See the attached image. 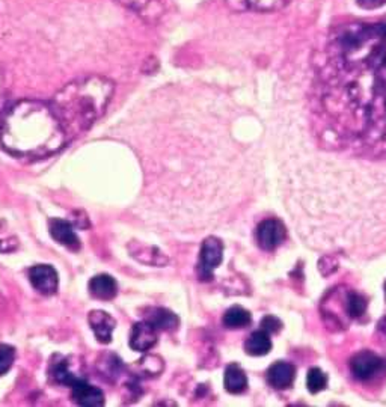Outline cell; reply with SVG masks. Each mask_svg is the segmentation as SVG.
Listing matches in <instances>:
<instances>
[{
	"label": "cell",
	"mask_w": 386,
	"mask_h": 407,
	"mask_svg": "<svg viewBox=\"0 0 386 407\" xmlns=\"http://www.w3.org/2000/svg\"><path fill=\"white\" fill-rule=\"evenodd\" d=\"M224 245L216 237H208L204 240L198 261V277L203 281H210L213 278L215 269L222 262Z\"/></svg>",
	"instance_id": "3957f363"
},
{
	"label": "cell",
	"mask_w": 386,
	"mask_h": 407,
	"mask_svg": "<svg viewBox=\"0 0 386 407\" xmlns=\"http://www.w3.org/2000/svg\"><path fill=\"white\" fill-rule=\"evenodd\" d=\"M239 8L253 9L257 13H273L289 5L291 0H237Z\"/></svg>",
	"instance_id": "9a60e30c"
},
{
	"label": "cell",
	"mask_w": 386,
	"mask_h": 407,
	"mask_svg": "<svg viewBox=\"0 0 386 407\" xmlns=\"http://www.w3.org/2000/svg\"><path fill=\"white\" fill-rule=\"evenodd\" d=\"M224 324L229 329H241L251 324V314L241 306H233L224 315Z\"/></svg>",
	"instance_id": "ac0fdd59"
},
{
	"label": "cell",
	"mask_w": 386,
	"mask_h": 407,
	"mask_svg": "<svg viewBox=\"0 0 386 407\" xmlns=\"http://www.w3.org/2000/svg\"><path fill=\"white\" fill-rule=\"evenodd\" d=\"M383 368V360L371 353V351H361V353L355 355L350 360V370L358 380L367 382L378 376V374Z\"/></svg>",
	"instance_id": "277c9868"
},
{
	"label": "cell",
	"mask_w": 386,
	"mask_h": 407,
	"mask_svg": "<svg viewBox=\"0 0 386 407\" xmlns=\"http://www.w3.org/2000/svg\"><path fill=\"white\" fill-rule=\"evenodd\" d=\"M367 310V300L358 293H349L346 297V312L350 318L361 317Z\"/></svg>",
	"instance_id": "d6986e66"
},
{
	"label": "cell",
	"mask_w": 386,
	"mask_h": 407,
	"mask_svg": "<svg viewBox=\"0 0 386 407\" xmlns=\"http://www.w3.org/2000/svg\"><path fill=\"white\" fill-rule=\"evenodd\" d=\"M29 281L38 293L44 296H52L56 293L59 285L58 272L47 264H40L29 270Z\"/></svg>",
	"instance_id": "8992f818"
},
{
	"label": "cell",
	"mask_w": 386,
	"mask_h": 407,
	"mask_svg": "<svg viewBox=\"0 0 386 407\" xmlns=\"http://www.w3.org/2000/svg\"><path fill=\"white\" fill-rule=\"evenodd\" d=\"M121 4L126 5V6H130V8H135L136 11H140L143 6L147 5L148 0H119Z\"/></svg>",
	"instance_id": "d4e9b609"
},
{
	"label": "cell",
	"mask_w": 386,
	"mask_h": 407,
	"mask_svg": "<svg viewBox=\"0 0 386 407\" xmlns=\"http://www.w3.org/2000/svg\"><path fill=\"white\" fill-rule=\"evenodd\" d=\"M50 376L56 383L65 384V387H70V388L77 380L82 379V377H77L74 372L70 371L67 362H65L64 359H59L58 362H53L52 367H50Z\"/></svg>",
	"instance_id": "2e32d148"
},
{
	"label": "cell",
	"mask_w": 386,
	"mask_h": 407,
	"mask_svg": "<svg viewBox=\"0 0 386 407\" xmlns=\"http://www.w3.org/2000/svg\"><path fill=\"white\" fill-rule=\"evenodd\" d=\"M88 290H90L91 296L95 299L100 300H110L114 299L118 293V284L115 278L110 277V274H97L94 277L90 284H88Z\"/></svg>",
	"instance_id": "7c38bea8"
},
{
	"label": "cell",
	"mask_w": 386,
	"mask_h": 407,
	"mask_svg": "<svg viewBox=\"0 0 386 407\" xmlns=\"http://www.w3.org/2000/svg\"><path fill=\"white\" fill-rule=\"evenodd\" d=\"M245 350H246V353L251 356L267 355L269 351L272 350V341H270L269 332L264 331V329L253 332L245 343Z\"/></svg>",
	"instance_id": "5bb4252c"
},
{
	"label": "cell",
	"mask_w": 386,
	"mask_h": 407,
	"mask_svg": "<svg viewBox=\"0 0 386 407\" xmlns=\"http://www.w3.org/2000/svg\"><path fill=\"white\" fill-rule=\"evenodd\" d=\"M287 231L278 219H266L257 228V241L264 250H275L285 240Z\"/></svg>",
	"instance_id": "5b68a950"
},
{
	"label": "cell",
	"mask_w": 386,
	"mask_h": 407,
	"mask_svg": "<svg viewBox=\"0 0 386 407\" xmlns=\"http://www.w3.org/2000/svg\"><path fill=\"white\" fill-rule=\"evenodd\" d=\"M327 384V376L320 368H311L306 376V387L311 394L323 391Z\"/></svg>",
	"instance_id": "ffe728a7"
},
{
	"label": "cell",
	"mask_w": 386,
	"mask_h": 407,
	"mask_svg": "<svg viewBox=\"0 0 386 407\" xmlns=\"http://www.w3.org/2000/svg\"><path fill=\"white\" fill-rule=\"evenodd\" d=\"M114 90L112 80L102 75H90L65 85L54 95L50 104L68 140L85 133L104 115Z\"/></svg>",
	"instance_id": "7a4b0ae2"
},
{
	"label": "cell",
	"mask_w": 386,
	"mask_h": 407,
	"mask_svg": "<svg viewBox=\"0 0 386 407\" xmlns=\"http://www.w3.org/2000/svg\"><path fill=\"white\" fill-rule=\"evenodd\" d=\"M261 326H263V329H264V331H266V332L273 334V332H278L279 329H281V322L278 320L277 317L267 315V317H264V318H263Z\"/></svg>",
	"instance_id": "7402d4cb"
},
{
	"label": "cell",
	"mask_w": 386,
	"mask_h": 407,
	"mask_svg": "<svg viewBox=\"0 0 386 407\" xmlns=\"http://www.w3.org/2000/svg\"><path fill=\"white\" fill-rule=\"evenodd\" d=\"M383 322H385V323L382 324V329H383V331H385V334H386V318H385V320H383Z\"/></svg>",
	"instance_id": "4316f807"
},
{
	"label": "cell",
	"mask_w": 386,
	"mask_h": 407,
	"mask_svg": "<svg viewBox=\"0 0 386 407\" xmlns=\"http://www.w3.org/2000/svg\"><path fill=\"white\" fill-rule=\"evenodd\" d=\"M159 331L151 322H139L131 329L130 347L136 351H148L159 341Z\"/></svg>",
	"instance_id": "52a82bcc"
},
{
	"label": "cell",
	"mask_w": 386,
	"mask_h": 407,
	"mask_svg": "<svg viewBox=\"0 0 386 407\" xmlns=\"http://www.w3.org/2000/svg\"><path fill=\"white\" fill-rule=\"evenodd\" d=\"M148 322L156 326L157 331H174L179 326V317L168 310H154L148 317Z\"/></svg>",
	"instance_id": "e0dca14e"
},
{
	"label": "cell",
	"mask_w": 386,
	"mask_h": 407,
	"mask_svg": "<svg viewBox=\"0 0 386 407\" xmlns=\"http://www.w3.org/2000/svg\"><path fill=\"white\" fill-rule=\"evenodd\" d=\"M296 377V368L287 362H277L267 371V382L275 389L290 388Z\"/></svg>",
	"instance_id": "8fae6325"
},
{
	"label": "cell",
	"mask_w": 386,
	"mask_h": 407,
	"mask_svg": "<svg viewBox=\"0 0 386 407\" xmlns=\"http://www.w3.org/2000/svg\"><path fill=\"white\" fill-rule=\"evenodd\" d=\"M16 360V350L8 344H0V376L5 374L13 368Z\"/></svg>",
	"instance_id": "44dd1931"
},
{
	"label": "cell",
	"mask_w": 386,
	"mask_h": 407,
	"mask_svg": "<svg viewBox=\"0 0 386 407\" xmlns=\"http://www.w3.org/2000/svg\"><path fill=\"white\" fill-rule=\"evenodd\" d=\"M71 399L79 406L100 407L104 404V394L85 379L77 380L71 387Z\"/></svg>",
	"instance_id": "ba28073f"
},
{
	"label": "cell",
	"mask_w": 386,
	"mask_h": 407,
	"mask_svg": "<svg viewBox=\"0 0 386 407\" xmlns=\"http://www.w3.org/2000/svg\"><path fill=\"white\" fill-rule=\"evenodd\" d=\"M358 5L363 9H378L386 5V0H358Z\"/></svg>",
	"instance_id": "cb8c5ba5"
},
{
	"label": "cell",
	"mask_w": 386,
	"mask_h": 407,
	"mask_svg": "<svg viewBox=\"0 0 386 407\" xmlns=\"http://www.w3.org/2000/svg\"><path fill=\"white\" fill-rule=\"evenodd\" d=\"M0 95H2V74H0ZM2 98V97H0Z\"/></svg>",
	"instance_id": "484cf974"
},
{
	"label": "cell",
	"mask_w": 386,
	"mask_h": 407,
	"mask_svg": "<svg viewBox=\"0 0 386 407\" xmlns=\"http://www.w3.org/2000/svg\"><path fill=\"white\" fill-rule=\"evenodd\" d=\"M50 234L52 237L58 241V243L67 246L71 250H79L80 249V240L77 237L74 225L68 221H64V219H52L49 222Z\"/></svg>",
	"instance_id": "9c48e42d"
},
{
	"label": "cell",
	"mask_w": 386,
	"mask_h": 407,
	"mask_svg": "<svg viewBox=\"0 0 386 407\" xmlns=\"http://www.w3.org/2000/svg\"><path fill=\"white\" fill-rule=\"evenodd\" d=\"M88 322L92 329V332L95 334V338L100 341L102 344H109L112 341V332L115 329V320L112 315H109L107 312L97 310L92 311L88 317Z\"/></svg>",
	"instance_id": "30bf717a"
},
{
	"label": "cell",
	"mask_w": 386,
	"mask_h": 407,
	"mask_svg": "<svg viewBox=\"0 0 386 407\" xmlns=\"http://www.w3.org/2000/svg\"><path fill=\"white\" fill-rule=\"evenodd\" d=\"M18 246L17 238H13L9 234L8 236H0V252H13Z\"/></svg>",
	"instance_id": "603a6c76"
},
{
	"label": "cell",
	"mask_w": 386,
	"mask_h": 407,
	"mask_svg": "<svg viewBox=\"0 0 386 407\" xmlns=\"http://www.w3.org/2000/svg\"><path fill=\"white\" fill-rule=\"evenodd\" d=\"M224 384H225V389L229 394L245 392L246 388H248V377H246L245 371L241 370L237 364H231L225 370Z\"/></svg>",
	"instance_id": "4fadbf2b"
},
{
	"label": "cell",
	"mask_w": 386,
	"mask_h": 407,
	"mask_svg": "<svg viewBox=\"0 0 386 407\" xmlns=\"http://www.w3.org/2000/svg\"><path fill=\"white\" fill-rule=\"evenodd\" d=\"M0 142L17 157L44 159L62 150L68 139L52 104L23 100L0 119Z\"/></svg>",
	"instance_id": "6da1fadb"
}]
</instances>
